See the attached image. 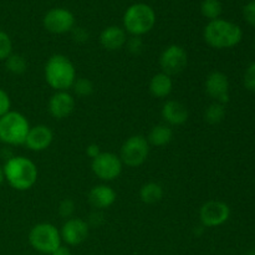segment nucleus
I'll list each match as a JSON object with an SVG mask.
<instances>
[{"mask_svg": "<svg viewBox=\"0 0 255 255\" xmlns=\"http://www.w3.org/2000/svg\"><path fill=\"white\" fill-rule=\"evenodd\" d=\"M51 255H71V251L67 246H60L56 251H54L51 253Z\"/></svg>", "mask_w": 255, "mask_h": 255, "instance_id": "nucleus-35", "label": "nucleus"}, {"mask_svg": "<svg viewBox=\"0 0 255 255\" xmlns=\"http://www.w3.org/2000/svg\"><path fill=\"white\" fill-rule=\"evenodd\" d=\"M247 255H255V249H254V251L249 252V253H248V254H247Z\"/></svg>", "mask_w": 255, "mask_h": 255, "instance_id": "nucleus-37", "label": "nucleus"}, {"mask_svg": "<svg viewBox=\"0 0 255 255\" xmlns=\"http://www.w3.org/2000/svg\"><path fill=\"white\" fill-rule=\"evenodd\" d=\"M91 169L95 176L104 182H112L119 178L124 169L120 156L112 152H101L92 159Z\"/></svg>", "mask_w": 255, "mask_h": 255, "instance_id": "nucleus-8", "label": "nucleus"}, {"mask_svg": "<svg viewBox=\"0 0 255 255\" xmlns=\"http://www.w3.org/2000/svg\"><path fill=\"white\" fill-rule=\"evenodd\" d=\"M11 109V100L7 92L0 87V117L4 116Z\"/></svg>", "mask_w": 255, "mask_h": 255, "instance_id": "nucleus-32", "label": "nucleus"}, {"mask_svg": "<svg viewBox=\"0 0 255 255\" xmlns=\"http://www.w3.org/2000/svg\"><path fill=\"white\" fill-rule=\"evenodd\" d=\"M204 89L213 102L226 105L229 101V80L224 72H211L204 82Z\"/></svg>", "mask_w": 255, "mask_h": 255, "instance_id": "nucleus-13", "label": "nucleus"}, {"mask_svg": "<svg viewBox=\"0 0 255 255\" xmlns=\"http://www.w3.org/2000/svg\"><path fill=\"white\" fill-rule=\"evenodd\" d=\"M243 16L244 20L252 26H255V0L249 1L246 6L243 7Z\"/></svg>", "mask_w": 255, "mask_h": 255, "instance_id": "nucleus-30", "label": "nucleus"}, {"mask_svg": "<svg viewBox=\"0 0 255 255\" xmlns=\"http://www.w3.org/2000/svg\"><path fill=\"white\" fill-rule=\"evenodd\" d=\"M163 187L157 182L144 183L139 189V198L146 204H154L163 198Z\"/></svg>", "mask_w": 255, "mask_h": 255, "instance_id": "nucleus-21", "label": "nucleus"}, {"mask_svg": "<svg viewBox=\"0 0 255 255\" xmlns=\"http://www.w3.org/2000/svg\"><path fill=\"white\" fill-rule=\"evenodd\" d=\"M47 109L54 119H67L75 110L74 96L69 91H56L50 97Z\"/></svg>", "mask_w": 255, "mask_h": 255, "instance_id": "nucleus-15", "label": "nucleus"}, {"mask_svg": "<svg viewBox=\"0 0 255 255\" xmlns=\"http://www.w3.org/2000/svg\"><path fill=\"white\" fill-rule=\"evenodd\" d=\"M127 32L124 27L111 25V26L105 27L100 34V44L104 49L109 51H117L121 50L127 42Z\"/></svg>", "mask_w": 255, "mask_h": 255, "instance_id": "nucleus-18", "label": "nucleus"}, {"mask_svg": "<svg viewBox=\"0 0 255 255\" xmlns=\"http://www.w3.org/2000/svg\"><path fill=\"white\" fill-rule=\"evenodd\" d=\"M254 47H255V42H254Z\"/></svg>", "mask_w": 255, "mask_h": 255, "instance_id": "nucleus-38", "label": "nucleus"}, {"mask_svg": "<svg viewBox=\"0 0 255 255\" xmlns=\"http://www.w3.org/2000/svg\"><path fill=\"white\" fill-rule=\"evenodd\" d=\"M149 143L147 141V137L142 134H133L128 137L124 142L120 151V158H121L124 166L139 167L147 161L149 156Z\"/></svg>", "mask_w": 255, "mask_h": 255, "instance_id": "nucleus-7", "label": "nucleus"}, {"mask_svg": "<svg viewBox=\"0 0 255 255\" xmlns=\"http://www.w3.org/2000/svg\"><path fill=\"white\" fill-rule=\"evenodd\" d=\"M187 65H188V54L181 45L172 44L161 52L159 66L162 72L169 75L171 77L184 71Z\"/></svg>", "mask_w": 255, "mask_h": 255, "instance_id": "nucleus-9", "label": "nucleus"}, {"mask_svg": "<svg viewBox=\"0 0 255 255\" xmlns=\"http://www.w3.org/2000/svg\"><path fill=\"white\" fill-rule=\"evenodd\" d=\"M30 124L26 116L17 111H11L0 117V142L7 146L25 144Z\"/></svg>", "mask_w": 255, "mask_h": 255, "instance_id": "nucleus-5", "label": "nucleus"}, {"mask_svg": "<svg viewBox=\"0 0 255 255\" xmlns=\"http://www.w3.org/2000/svg\"><path fill=\"white\" fill-rule=\"evenodd\" d=\"M148 89L152 96L156 97V99H166L171 95L172 90H173L172 77L164 72H158V74L152 76Z\"/></svg>", "mask_w": 255, "mask_h": 255, "instance_id": "nucleus-19", "label": "nucleus"}, {"mask_svg": "<svg viewBox=\"0 0 255 255\" xmlns=\"http://www.w3.org/2000/svg\"><path fill=\"white\" fill-rule=\"evenodd\" d=\"M75 211H76V207H75V202L71 198H65L60 202L59 214L66 221L74 217Z\"/></svg>", "mask_w": 255, "mask_h": 255, "instance_id": "nucleus-27", "label": "nucleus"}, {"mask_svg": "<svg viewBox=\"0 0 255 255\" xmlns=\"http://www.w3.org/2000/svg\"><path fill=\"white\" fill-rule=\"evenodd\" d=\"M172 139H173V129L171 128V126H168L166 124L154 126L149 131L148 137H147V141H148L149 146L154 147L167 146Z\"/></svg>", "mask_w": 255, "mask_h": 255, "instance_id": "nucleus-20", "label": "nucleus"}, {"mask_svg": "<svg viewBox=\"0 0 255 255\" xmlns=\"http://www.w3.org/2000/svg\"><path fill=\"white\" fill-rule=\"evenodd\" d=\"M54 141V132L46 125H36L30 127L25 139V146L32 152H42L49 148Z\"/></svg>", "mask_w": 255, "mask_h": 255, "instance_id": "nucleus-14", "label": "nucleus"}, {"mask_svg": "<svg viewBox=\"0 0 255 255\" xmlns=\"http://www.w3.org/2000/svg\"><path fill=\"white\" fill-rule=\"evenodd\" d=\"M94 84L91 80L86 79V77H80V79L75 80L74 85H72V90H74L75 95L79 97H89L91 96L94 92Z\"/></svg>", "mask_w": 255, "mask_h": 255, "instance_id": "nucleus-25", "label": "nucleus"}, {"mask_svg": "<svg viewBox=\"0 0 255 255\" xmlns=\"http://www.w3.org/2000/svg\"><path fill=\"white\" fill-rule=\"evenodd\" d=\"M5 181L15 191L25 192L31 189L37 182L39 171L31 159L25 156H12L2 166Z\"/></svg>", "mask_w": 255, "mask_h": 255, "instance_id": "nucleus-1", "label": "nucleus"}, {"mask_svg": "<svg viewBox=\"0 0 255 255\" xmlns=\"http://www.w3.org/2000/svg\"><path fill=\"white\" fill-rule=\"evenodd\" d=\"M12 54L11 37L0 30V61H5Z\"/></svg>", "mask_w": 255, "mask_h": 255, "instance_id": "nucleus-26", "label": "nucleus"}, {"mask_svg": "<svg viewBox=\"0 0 255 255\" xmlns=\"http://www.w3.org/2000/svg\"><path fill=\"white\" fill-rule=\"evenodd\" d=\"M29 243L34 251L45 255H51L61 246V234L57 227L51 223H39L29 232Z\"/></svg>", "mask_w": 255, "mask_h": 255, "instance_id": "nucleus-6", "label": "nucleus"}, {"mask_svg": "<svg viewBox=\"0 0 255 255\" xmlns=\"http://www.w3.org/2000/svg\"><path fill=\"white\" fill-rule=\"evenodd\" d=\"M117 199V194L109 184H97L92 187L87 196L90 206L96 211H104L114 206Z\"/></svg>", "mask_w": 255, "mask_h": 255, "instance_id": "nucleus-16", "label": "nucleus"}, {"mask_svg": "<svg viewBox=\"0 0 255 255\" xmlns=\"http://www.w3.org/2000/svg\"><path fill=\"white\" fill-rule=\"evenodd\" d=\"M100 153H101V149H100V146L97 143H91L86 147V154L91 159L96 158Z\"/></svg>", "mask_w": 255, "mask_h": 255, "instance_id": "nucleus-34", "label": "nucleus"}, {"mask_svg": "<svg viewBox=\"0 0 255 255\" xmlns=\"http://www.w3.org/2000/svg\"><path fill=\"white\" fill-rule=\"evenodd\" d=\"M203 39L212 49H232L242 41L243 30L236 22L219 17L212 20L204 26Z\"/></svg>", "mask_w": 255, "mask_h": 255, "instance_id": "nucleus-2", "label": "nucleus"}, {"mask_svg": "<svg viewBox=\"0 0 255 255\" xmlns=\"http://www.w3.org/2000/svg\"><path fill=\"white\" fill-rule=\"evenodd\" d=\"M71 35L74 41L77 42V44H84V42H86L90 37L89 31H87L85 27L81 26L74 27V29L71 30Z\"/></svg>", "mask_w": 255, "mask_h": 255, "instance_id": "nucleus-31", "label": "nucleus"}, {"mask_svg": "<svg viewBox=\"0 0 255 255\" xmlns=\"http://www.w3.org/2000/svg\"><path fill=\"white\" fill-rule=\"evenodd\" d=\"M243 82L248 91L255 92V62L247 67L246 72H244Z\"/></svg>", "mask_w": 255, "mask_h": 255, "instance_id": "nucleus-28", "label": "nucleus"}, {"mask_svg": "<svg viewBox=\"0 0 255 255\" xmlns=\"http://www.w3.org/2000/svg\"><path fill=\"white\" fill-rule=\"evenodd\" d=\"M125 46H127L131 54L133 55H139L143 50V41H142L141 36H131L129 39H127V42Z\"/></svg>", "mask_w": 255, "mask_h": 255, "instance_id": "nucleus-29", "label": "nucleus"}, {"mask_svg": "<svg viewBox=\"0 0 255 255\" xmlns=\"http://www.w3.org/2000/svg\"><path fill=\"white\" fill-rule=\"evenodd\" d=\"M5 67L10 74L22 75L27 70V61L22 55L11 54L6 60H5Z\"/></svg>", "mask_w": 255, "mask_h": 255, "instance_id": "nucleus-24", "label": "nucleus"}, {"mask_svg": "<svg viewBox=\"0 0 255 255\" xmlns=\"http://www.w3.org/2000/svg\"><path fill=\"white\" fill-rule=\"evenodd\" d=\"M44 75L47 85L55 91H69L77 79L75 65L62 54H55L47 59Z\"/></svg>", "mask_w": 255, "mask_h": 255, "instance_id": "nucleus-3", "label": "nucleus"}, {"mask_svg": "<svg viewBox=\"0 0 255 255\" xmlns=\"http://www.w3.org/2000/svg\"><path fill=\"white\" fill-rule=\"evenodd\" d=\"M5 182V176H4V171H2V167L0 166V187L2 186V183Z\"/></svg>", "mask_w": 255, "mask_h": 255, "instance_id": "nucleus-36", "label": "nucleus"}, {"mask_svg": "<svg viewBox=\"0 0 255 255\" xmlns=\"http://www.w3.org/2000/svg\"><path fill=\"white\" fill-rule=\"evenodd\" d=\"M226 117V106L219 102H212L206 110H204V120L209 125H218Z\"/></svg>", "mask_w": 255, "mask_h": 255, "instance_id": "nucleus-22", "label": "nucleus"}, {"mask_svg": "<svg viewBox=\"0 0 255 255\" xmlns=\"http://www.w3.org/2000/svg\"><path fill=\"white\" fill-rule=\"evenodd\" d=\"M223 11V5L221 0H203L201 2V14L209 21L219 19Z\"/></svg>", "mask_w": 255, "mask_h": 255, "instance_id": "nucleus-23", "label": "nucleus"}, {"mask_svg": "<svg viewBox=\"0 0 255 255\" xmlns=\"http://www.w3.org/2000/svg\"><path fill=\"white\" fill-rule=\"evenodd\" d=\"M156 20L153 7L144 2H134L129 5L122 17L125 31L131 36H142L149 32L156 25Z\"/></svg>", "mask_w": 255, "mask_h": 255, "instance_id": "nucleus-4", "label": "nucleus"}, {"mask_svg": "<svg viewBox=\"0 0 255 255\" xmlns=\"http://www.w3.org/2000/svg\"><path fill=\"white\" fill-rule=\"evenodd\" d=\"M162 119L168 126H182L188 121L189 112L186 105L176 100H168L162 106Z\"/></svg>", "mask_w": 255, "mask_h": 255, "instance_id": "nucleus-17", "label": "nucleus"}, {"mask_svg": "<svg viewBox=\"0 0 255 255\" xmlns=\"http://www.w3.org/2000/svg\"><path fill=\"white\" fill-rule=\"evenodd\" d=\"M87 224L92 227H100L104 224L105 218H104V214H102V211H96L95 209L91 214H90L89 219H87Z\"/></svg>", "mask_w": 255, "mask_h": 255, "instance_id": "nucleus-33", "label": "nucleus"}, {"mask_svg": "<svg viewBox=\"0 0 255 255\" xmlns=\"http://www.w3.org/2000/svg\"><path fill=\"white\" fill-rule=\"evenodd\" d=\"M90 233V227L86 221L81 218L67 219L60 229L61 241L70 247H76L84 243Z\"/></svg>", "mask_w": 255, "mask_h": 255, "instance_id": "nucleus-12", "label": "nucleus"}, {"mask_svg": "<svg viewBox=\"0 0 255 255\" xmlns=\"http://www.w3.org/2000/svg\"><path fill=\"white\" fill-rule=\"evenodd\" d=\"M231 217V208L226 202L208 201L199 209V221L204 228H216L227 223Z\"/></svg>", "mask_w": 255, "mask_h": 255, "instance_id": "nucleus-10", "label": "nucleus"}, {"mask_svg": "<svg viewBox=\"0 0 255 255\" xmlns=\"http://www.w3.org/2000/svg\"><path fill=\"white\" fill-rule=\"evenodd\" d=\"M42 25L51 34H67L75 27V16L69 9L52 7L44 15Z\"/></svg>", "mask_w": 255, "mask_h": 255, "instance_id": "nucleus-11", "label": "nucleus"}]
</instances>
